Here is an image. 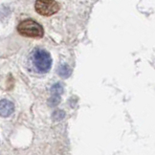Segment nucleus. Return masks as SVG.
<instances>
[{
  "label": "nucleus",
  "instance_id": "4",
  "mask_svg": "<svg viewBox=\"0 0 155 155\" xmlns=\"http://www.w3.org/2000/svg\"><path fill=\"white\" fill-rule=\"evenodd\" d=\"M15 111L14 104L8 100L0 101V116L1 117H9L11 114H13Z\"/></svg>",
  "mask_w": 155,
  "mask_h": 155
},
{
  "label": "nucleus",
  "instance_id": "1",
  "mask_svg": "<svg viewBox=\"0 0 155 155\" xmlns=\"http://www.w3.org/2000/svg\"><path fill=\"white\" fill-rule=\"evenodd\" d=\"M17 31L21 35L27 38H41L43 35V28L32 19L20 22L17 26Z\"/></svg>",
  "mask_w": 155,
  "mask_h": 155
},
{
  "label": "nucleus",
  "instance_id": "2",
  "mask_svg": "<svg viewBox=\"0 0 155 155\" xmlns=\"http://www.w3.org/2000/svg\"><path fill=\"white\" fill-rule=\"evenodd\" d=\"M33 61L35 68L38 72L46 73L48 72L52 65V58L50 54L45 50L38 49L35 50L33 55Z\"/></svg>",
  "mask_w": 155,
  "mask_h": 155
},
{
  "label": "nucleus",
  "instance_id": "5",
  "mask_svg": "<svg viewBox=\"0 0 155 155\" xmlns=\"http://www.w3.org/2000/svg\"><path fill=\"white\" fill-rule=\"evenodd\" d=\"M58 74H59V76H61L63 78H67L71 74V69L69 68L68 65L62 64V65H61V67L58 68Z\"/></svg>",
  "mask_w": 155,
  "mask_h": 155
},
{
  "label": "nucleus",
  "instance_id": "3",
  "mask_svg": "<svg viewBox=\"0 0 155 155\" xmlns=\"http://www.w3.org/2000/svg\"><path fill=\"white\" fill-rule=\"evenodd\" d=\"M35 9L37 13L41 15L50 16L58 13L59 6L54 0H37L35 4Z\"/></svg>",
  "mask_w": 155,
  "mask_h": 155
}]
</instances>
